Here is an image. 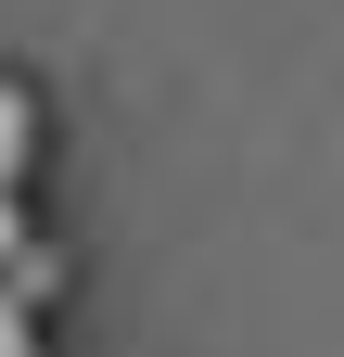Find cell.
I'll return each instance as SVG.
<instances>
[{
	"mask_svg": "<svg viewBox=\"0 0 344 357\" xmlns=\"http://www.w3.org/2000/svg\"><path fill=\"white\" fill-rule=\"evenodd\" d=\"M26 166H38V102H26L13 77H0V204L26 192Z\"/></svg>",
	"mask_w": 344,
	"mask_h": 357,
	"instance_id": "obj_1",
	"label": "cell"
},
{
	"mask_svg": "<svg viewBox=\"0 0 344 357\" xmlns=\"http://www.w3.org/2000/svg\"><path fill=\"white\" fill-rule=\"evenodd\" d=\"M0 357H38V319H26L13 294H0Z\"/></svg>",
	"mask_w": 344,
	"mask_h": 357,
	"instance_id": "obj_2",
	"label": "cell"
}]
</instances>
